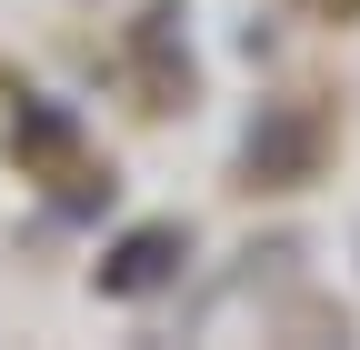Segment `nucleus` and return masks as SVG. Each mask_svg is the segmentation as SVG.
Instances as JSON below:
<instances>
[{
    "instance_id": "obj_1",
    "label": "nucleus",
    "mask_w": 360,
    "mask_h": 350,
    "mask_svg": "<svg viewBox=\"0 0 360 350\" xmlns=\"http://www.w3.org/2000/svg\"><path fill=\"white\" fill-rule=\"evenodd\" d=\"M180 250H191V240H180L170 221H160V231H130L120 260L101 271V290H150V280H170V260H180Z\"/></svg>"
},
{
    "instance_id": "obj_2",
    "label": "nucleus",
    "mask_w": 360,
    "mask_h": 350,
    "mask_svg": "<svg viewBox=\"0 0 360 350\" xmlns=\"http://www.w3.org/2000/svg\"><path fill=\"white\" fill-rule=\"evenodd\" d=\"M310 150H321V120H310V110H290L270 141L250 130V181H300V170H310Z\"/></svg>"
}]
</instances>
